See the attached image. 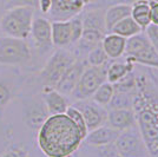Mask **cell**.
Returning a JSON list of instances; mask_svg holds the SVG:
<instances>
[{
  "instance_id": "7402d4cb",
  "label": "cell",
  "mask_w": 158,
  "mask_h": 157,
  "mask_svg": "<svg viewBox=\"0 0 158 157\" xmlns=\"http://www.w3.org/2000/svg\"><path fill=\"white\" fill-rule=\"evenodd\" d=\"M133 93L135 92H122L114 91L109 105L107 110H117V109H132L133 103Z\"/></svg>"
},
{
  "instance_id": "d6a6232c",
  "label": "cell",
  "mask_w": 158,
  "mask_h": 157,
  "mask_svg": "<svg viewBox=\"0 0 158 157\" xmlns=\"http://www.w3.org/2000/svg\"><path fill=\"white\" fill-rule=\"evenodd\" d=\"M52 8V0H39L38 2V10L43 14H48Z\"/></svg>"
},
{
  "instance_id": "44dd1931",
  "label": "cell",
  "mask_w": 158,
  "mask_h": 157,
  "mask_svg": "<svg viewBox=\"0 0 158 157\" xmlns=\"http://www.w3.org/2000/svg\"><path fill=\"white\" fill-rule=\"evenodd\" d=\"M111 32L116 33L118 36H122V37H124L126 39H129V38H131L133 36L143 32V30L140 28V26H139L135 20L132 19V17L130 15V17H126L125 19L120 20L119 23H117L111 30Z\"/></svg>"
},
{
  "instance_id": "8d00e7d4",
  "label": "cell",
  "mask_w": 158,
  "mask_h": 157,
  "mask_svg": "<svg viewBox=\"0 0 158 157\" xmlns=\"http://www.w3.org/2000/svg\"><path fill=\"white\" fill-rule=\"evenodd\" d=\"M150 1H156V2H158V0H150Z\"/></svg>"
},
{
  "instance_id": "9c48e42d",
  "label": "cell",
  "mask_w": 158,
  "mask_h": 157,
  "mask_svg": "<svg viewBox=\"0 0 158 157\" xmlns=\"http://www.w3.org/2000/svg\"><path fill=\"white\" fill-rule=\"evenodd\" d=\"M87 66V62L84 58H77L73 62L71 66L64 72L59 82L56 85V90L65 96H71L72 91L78 83L79 78L81 76L83 71Z\"/></svg>"
},
{
  "instance_id": "484cf974",
  "label": "cell",
  "mask_w": 158,
  "mask_h": 157,
  "mask_svg": "<svg viewBox=\"0 0 158 157\" xmlns=\"http://www.w3.org/2000/svg\"><path fill=\"white\" fill-rule=\"evenodd\" d=\"M65 113L72 119L73 123L77 125V128H78L79 131H80V134H81L83 138H85L89 131H87V126H86L85 119H84V117H83L81 112L79 111L77 108H74L73 105H70V106L67 108V110H66Z\"/></svg>"
},
{
  "instance_id": "1f68e13d",
  "label": "cell",
  "mask_w": 158,
  "mask_h": 157,
  "mask_svg": "<svg viewBox=\"0 0 158 157\" xmlns=\"http://www.w3.org/2000/svg\"><path fill=\"white\" fill-rule=\"evenodd\" d=\"M0 157H30V154L24 148H12L5 151Z\"/></svg>"
},
{
  "instance_id": "d590c367",
  "label": "cell",
  "mask_w": 158,
  "mask_h": 157,
  "mask_svg": "<svg viewBox=\"0 0 158 157\" xmlns=\"http://www.w3.org/2000/svg\"><path fill=\"white\" fill-rule=\"evenodd\" d=\"M93 1H96V0H85L86 4H91V2H93Z\"/></svg>"
},
{
  "instance_id": "e575fe53",
  "label": "cell",
  "mask_w": 158,
  "mask_h": 157,
  "mask_svg": "<svg viewBox=\"0 0 158 157\" xmlns=\"http://www.w3.org/2000/svg\"><path fill=\"white\" fill-rule=\"evenodd\" d=\"M117 2H122V4H130L131 5L135 0H116Z\"/></svg>"
},
{
  "instance_id": "8fae6325",
  "label": "cell",
  "mask_w": 158,
  "mask_h": 157,
  "mask_svg": "<svg viewBox=\"0 0 158 157\" xmlns=\"http://www.w3.org/2000/svg\"><path fill=\"white\" fill-rule=\"evenodd\" d=\"M48 116L50 113L47 111L43 98L40 100L30 99L28 103H26L24 106V121L27 126L32 130H39V128Z\"/></svg>"
},
{
  "instance_id": "3957f363",
  "label": "cell",
  "mask_w": 158,
  "mask_h": 157,
  "mask_svg": "<svg viewBox=\"0 0 158 157\" xmlns=\"http://www.w3.org/2000/svg\"><path fill=\"white\" fill-rule=\"evenodd\" d=\"M124 58L135 65H143L158 70V50L143 32L126 39Z\"/></svg>"
},
{
  "instance_id": "9a60e30c",
  "label": "cell",
  "mask_w": 158,
  "mask_h": 157,
  "mask_svg": "<svg viewBox=\"0 0 158 157\" xmlns=\"http://www.w3.org/2000/svg\"><path fill=\"white\" fill-rule=\"evenodd\" d=\"M43 100L50 115L65 113L67 108L70 106L67 96L60 93L56 89H51L43 92Z\"/></svg>"
},
{
  "instance_id": "6da1fadb",
  "label": "cell",
  "mask_w": 158,
  "mask_h": 157,
  "mask_svg": "<svg viewBox=\"0 0 158 157\" xmlns=\"http://www.w3.org/2000/svg\"><path fill=\"white\" fill-rule=\"evenodd\" d=\"M84 138L66 113L50 115L38 130L37 143L46 157H69L78 150Z\"/></svg>"
},
{
  "instance_id": "ba28073f",
  "label": "cell",
  "mask_w": 158,
  "mask_h": 157,
  "mask_svg": "<svg viewBox=\"0 0 158 157\" xmlns=\"http://www.w3.org/2000/svg\"><path fill=\"white\" fill-rule=\"evenodd\" d=\"M72 105L81 112L83 117L85 119L87 131H91L93 129H97L98 126L106 124L107 109L97 104L91 98L83 99V100H76Z\"/></svg>"
},
{
  "instance_id": "d4e9b609",
  "label": "cell",
  "mask_w": 158,
  "mask_h": 157,
  "mask_svg": "<svg viewBox=\"0 0 158 157\" xmlns=\"http://www.w3.org/2000/svg\"><path fill=\"white\" fill-rule=\"evenodd\" d=\"M136 80H137V73H136V67H135V70L129 72L124 78H122L116 84H113L114 91L135 92V90H136Z\"/></svg>"
},
{
  "instance_id": "e0dca14e",
  "label": "cell",
  "mask_w": 158,
  "mask_h": 157,
  "mask_svg": "<svg viewBox=\"0 0 158 157\" xmlns=\"http://www.w3.org/2000/svg\"><path fill=\"white\" fill-rule=\"evenodd\" d=\"M136 65L126 60L124 57L119 59H112L110 64L107 66V72H106V82L116 84L122 78H124L129 72L135 70Z\"/></svg>"
},
{
  "instance_id": "7a4b0ae2",
  "label": "cell",
  "mask_w": 158,
  "mask_h": 157,
  "mask_svg": "<svg viewBox=\"0 0 158 157\" xmlns=\"http://www.w3.org/2000/svg\"><path fill=\"white\" fill-rule=\"evenodd\" d=\"M34 10L31 7H13L5 11L0 19V31L8 37L26 39L31 33Z\"/></svg>"
},
{
  "instance_id": "836d02e7",
  "label": "cell",
  "mask_w": 158,
  "mask_h": 157,
  "mask_svg": "<svg viewBox=\"0 0 158 157\" xmlns=\"http://www.w3.org/2000/svg\"><path fill=\"white\" fill-rule=\"evenodd\" d=\"M150 17H151V24L158 25V2L156 1H150Z\"/></svg>"
},
{
  "instance_id": "5bb4252c",
  "label": "cell",
  "mask_w": 158,
  "mask_h": 157,
  "mask_svg": "<svg viewBox=\"0 0 158 157\" xmlns=\"http://www.w3.org/2000/svg\"><path fill=\"white\" fill-rule=\"evenodd\" d=\"M52 45L58 49H65L71 45V23L69 20H53L51 23Z\"/></svg>"
},
{
  "instance_id": "d6986e66",
  "label": "cell",
  "mask_w": 158,
  "mask_h": 157,
  "mask_svg": "<svg viewBox=\"0 0 158 157\" xmlns=\"http://www.w3.org/2000/svg\"><path fill=\"white\" fill-rule=\"evenodd\" d=\"M81 14L84 30H97L106 33L105 28V10L103 8H91Z\"/></svg>"
},
{
  "instance_id": "74e56055",
  "label": "cell",
  "mask_w": 158,
  "mask_h": 157,
  "mask_svg": "<svg viewBox=\"0 0 158 157\" xmlns=\"http://www.w3.org/2000/svg\"><path fill=\"white\" fill-rule=\"evenodd\" d=\"M109 1H116V0H109Z\"/></svg>"
},
{
  "instance_id": "52a82bcc",
  "label": "cell",
  "mask_w": 158,
  "mask_h": 157,
  "mask_svg": "<svg viewBox=\"0 0 158 157\" xmlns=\"http://www.w3.org/2000/svg\"><path fill=\"white\" fill-rule=\"evenodd\" d=\"M114 145L122 157H149L137 125L120 131L114 141Z\"/></svg>"
},
{
  "instance_id": "4dcf8cb0",
  "label": "cell",
  "mask_w": 158,
  "mask_h": 157,
  "mask_svg": "<svg viewBox=\"0 0 158 157\" xmlns=\"http://www.w3.org/2000/svg\"><path fill=\"white\" fill-rule=\"evenodd\" d=\"M11 97H12V91L10 86L4 82H0V108L5 106L11 100Z\"/></svg>"
},
{
  "instance_id": "4fadbf2b",
  "label": "cell",
  "mask_w": 158,
  "mask_h": 157,
  "mask_svg": "<svg viewBox=\"0 0 158 157\" xmlns=\"http://www.w3.org/2000/svg\"><path fill=\"white\" fill-rule=\"evenodd\" d=\"M119 134H120V131L113 129L107 124H104L102 126H98L97 129L89 131L83 142H85L86 144H89L91 146L98 148V146H103L106 144L113 143L116 141V138L118 137Z\"/></svg>"
},
{
  "instance_id": "603a6c76",
  "label": "cell",
  "mask_w": 158,
  "mask_h": 157,
  "mask_svg": "<svg viewBox=\"0 0 158 157\" xmlns=\"http://www.w3.org/2000/svg\"><path fill=\"white\" fill-rule=\"evenodd\" d=\"M113 93H114L113 84L109 83V82H104V83L97 89V91L92 95L91 99H92L93 102H96L97 104L100 105V106L106 108V106L109 105V103H110Z\"/></svg>"
},
{
  "instance_id": "f1b7e54d",
  "label": "cell",
  "mask_w": 158,
  "mask_h": 157,
  "mask_svg": "<svg viewBox=\"0 0 158 157\" xmlns=\"http://www.w3.org/2000/svg\"><path fill=\"white\" fill-rule=\"evenodd\" d=\"M97 154H98V157H122L114 145V142L103 146H98Z\"/></svg>"
},
{
  "instance_id": "5b68a950",
  "label": "cell",
  "mask_w": 158,
  "mask_h": 157,
  "mask_svg": "<svg viewBox=\"0 0 158 157\" xmlns=\"http://www.w3.org/2000/svg\"><path fill=\"white\" fill-rule=\"evenodd\" d=\"M110 62L102 66H86L74 90L71 93L73 98L76 100L91 98L99 86L104 82H106V72H107V66L110 64Z\"/></svg>"
},
{
  "instance_id": "277c9868",
  "label": "cell",
  "mask_w": 158,
  "mask_h": 157,
  "mask_svg": "<svg viewBox=\"0 0 158 157\" xmlns=\"http://www.w3.org/2000/svg\"><path fill=\"white\" fill-rule=\"evenodd\" d=\"M76 59L77 57L74 56V53L66 49H58L56 52H53L39 74L44 84L43 91L56 89V85L64 74V72L71 66Z\"/></svg>"
},
{
  "instance_id": "8992f818",
  "label": "cell",
  "mask_w": 158,
  "mask_h": 157,
  "mask_svg": "<svg viewBox=\"0 0 158 157\" xmlns=\"http://www.w3.org/2000/svg\"><path fill=\"white\" fill-rule=\"evenodd\" d=\"M32 53L25 39L13 37H0V64L21 65L31 60Z\"/></svg>"
},
{
  "instance_id": "7c38bea8",
  "label": "cell",
  "mask_w": 158,
  "mask_h": 157,
  "mask_svg": "<svg viewBox=\"0 0 158 157\" xmlns=\"http://www.w3.org/2000/svg\"><path fill=\"white\" fill-rule=\"evenodd\" d=\"M106 124L118 131H124L137 125V118L133 109L107 110Z\"/></svg>"
},
{
  "instance_id": "83f0119b",
  "label": "cell",
  "mask_w": 158,
  "mask_h": 157,
  "mask_svg": "<svg viewBox=\"0 0 158 157\" xmlns=\"http://www.w3.org/2000/svg\"><path fill=\"white\" fill-rule=\"evenodd\" d=\"M39 0H5V10L13 7H31L33 10L38 8Z\"/></svg>"
},
{
  "instance_id": "2e32d148",
  "label": "cell",
  "mask_w": 158,
  "mask_h": 157,
  "mask_svg": "<svg viewBox=\"0 0 158 157\" xmlns=\"http://www.w3.org/2000/svg\"><path fill=\"white\" fill-rule=\"evenodd\" d=\"M102 47L110 59H119L124 57L126 38L112 32L106 33L102 40Z\"/></svg>"
},
{
  "instance_id": "4316f807",
  "label": "cell",
  "mask_w": 158,
  "mask_h": 157,
  "mask_svg": "<svg viewBox=\"0 0 158 157\" xmlns=\"http://www.w3.org/2000/svg\"><path fill=\"white\" fill-rule=\"evenodd\" d=\"M71 23V33H72V38H71V45H74L81 37L84 26H83V20H81V14L79 13L74 15L72 18H70Z\"/></svg>"
},
{
  "instance_id": "ac0fdd59",
  "label": "cell",
  "mask_w": 158,
  "mask_h": 157,
  "mask_svg": "<svg viewBox=\"0 0 158 157\" xmlns=\"http://www.w3.org/2000/svg\"><path fill=\"white\" fill-rule=\"evenodd\" d=\"M131 15V5L116 2L105 10V28L106 33L111 32L113 26L120 20Z\"/></svg>"
},
{
  "instance_id": "cb8c5ba5",
  "label": "cell",
  "mask_w": 158,
  "mask_h": 157,
  "mask_svg": "<svg viewBox=\"0 0 158 157\" xmlns=\"http://www.w3.org/2000/svg\"><path fill=\"white\" fill-rule=\"evenodd\" d=\"M85 59L87 62V65L90 66H102L106 64V63H109L110 60H112V59L107 57L105 51L103 50L102 43L96 46V47H93L92 50L87 53Z\"/></svg>"
},
{
  "instance_id": "30bf717a",
  "label": "cell",
  "mask_w": 158,
  "mask_h": 157,
  "mask_svg": "<svg viewBox=\"0 0 158 157\" xmlns=\"http://www.w3.org/2000/svg\"><path fill=\"white\" fill-rule=\"evenodd\" d=\"M30 36L33 38L38 49L43 52L48 51L53 46L51 38V21L47 18L44 17L33 18Z\"/></svg>"
},
{
  "instance_id": "f546056e",
  "label": "cell",
  "mask_w": 158,
  "mask_h": 157,
  "mask_svg": "<svg viewBox=\"0 0 158 157\" xmlns=\"http://www.w3.org/2000/svg\"><path fill=\"white\" fill-rule=\"evenodd\" d=\"M144 33L146 34L148 39L150 40V43L155 46V49L158 50V25H156V24H150L144 30Z\"/></svg>"
},
{
  "instance_id": "ffe728a7",
  "label": "cell",
  "mask_w": 158,
  "mask_h": 157,
  "mask_svg": "<svg viewBox=\"0 0 158 157\" xmlns=\"http://www.w3.org/2000/svg\"><path fill=\"white\" fill-rule=\"evenodd\" d=\"M131 17L144 31L151 24L150 1L149 0H135L131 4Z\"/></svg>"
}]
</instances>
